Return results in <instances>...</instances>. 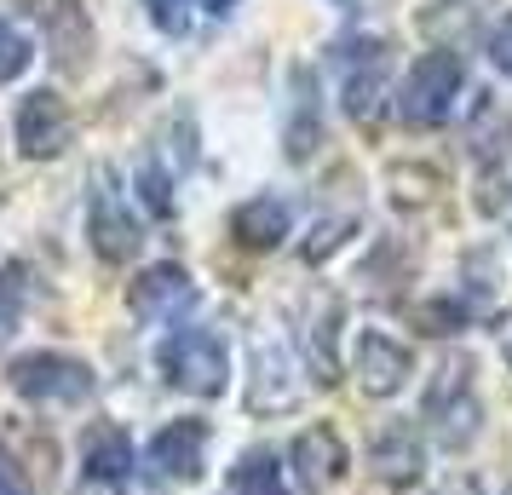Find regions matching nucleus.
Wrapping results in <instances>:
<instances>
[{
    "label": "nucleus",
    "mask_w": 512,
    "mask_h": 495,
    "mask_svg": "<svg viewBox=\"0 0 512 495\" xmlns=\"http://www.w3.org/2000/svg\"><path fill=\"white\" fill-rule=\"evenodd\" d=\"M461 93H466V58L449 47H432V52H420L415 64H409V75H403L397 116L409 121V127H420V133H432V127H443V121L455 116Z\"/></svg>",
    "instance_id": "1"
},
{
    "label": "nucleus",
    "mask_w": 512,
    "mask_h": 495,
    "mask_svg": "<svg viewBox=\"0 0 512 495\" xmlns=\"http://www.w3.org/2000/svg\"><path fill=\"white\" fill-rule=\"evenodd\" d=\"M334 64H340V104H346V116L357 127H380V116H386V75H392L386 35L334 41Z\"/></svg>",
    "instance_id": "2"
},
{
    "label": "nucleus",
    "mask_w": 512,
    "mask_h": 495,
    "mask_svg": "<svg viewBox=\"0 0 512 495\" xmlns=\"http://www.w3.org/2000/svg\"><path fill=\"white\" fill-rule=\"evenodd\" d=\"M12 392L35 409H75V403H87L98 392V375L87 357L75 352H24L12 363Z\"/></svg>",
    "instance_id": "3"
},
{
    "label": "nucleus",
    "mask_w": 512,
    "mask_h": 495,
    "mask_svg": "<svg viewBox=\"0 0 512 495\" xmlns=\"http://www.w3.org/2000/svg\"><path fill=\"white\" fill-rule=\"evenodd\" d=\"M156 369L167 386H179L190 398H219L231 386V352L213 329H173L156 352Z\"/></svg>",
    "instance_id": "4"
},
{
    "label": "nucleus",
    "mask_w": 512,
    "mask_h": 495,
    "mask_svg": "<svg viewBox=\"0 0 512 495\" xmlns=\"http://www.w3.org/2000/svg\"><path fill=\"white\" fill-rule=\"evenodd\" d=\"M87 242L104 265H127L139 254V213L121 190L116 167H93V185H87Z\"/></svg>",
    "instance_id": "5"
},
{
    "label": "nucleus",
    "mask_w": 512,
    "mask_h": 495,
    "mask_svg": "<svg viewBox=\"0 0 512 495\" xmlns=\"http://www.w3.org/2000/svg\"><path fill=\"white\" fill-rule=\"evenodd\" d=\"M472 357H443L438 375H432V386H426V421H432V432H438L449 449H461L478 438V386H472Z\"/></svg>",
    "instance_id": "6"
},
{
    "label": "nucleus",
    "mask_w": 512,
    "mask_h": 495,
    "mask_svg": "<svg viewBox=\"0 0 512 495\" xmlns=\"http://www.w3.org/2000/svg\"><path fill=\"white\" fill-rule=\"evenodd\" d=\"M12 133H18V156H24V162H58V156L70 150V139H75L70 104L52 93V87H35V93L18 104Z\"/></svg>",
    "instance_id": "7"
},
{
    "label": "nucleus",
    "mask_w": 512,
    "mask_h": 495,
    "mask_svg": "<svg viewBox=\"0 0 512 495\" xmlns=\"http://www.w3.org/2000/svg\"><path fill=\"white\" fill-rule=\"evenodd\" d=\"M127 478H133V438H127L116 421L87 426L75 495H127Z\"/></svg>",
    "instance_id": "8"
},
{
    "label": "nucleus",
    "mask_w": 512,
    "mask_h": 495,
    "mask_svg": "<svg viewBox=\"0 0 512 495\" xmlns=\"http://www.w3.org/2000/svg\"><path fill=\"white\" fill-rule=\"evenodd\" d=\"M127 306H133L139 323H173V317H185L196 306V283H190L185 265H173V260L144 265L133 277V288H127Z\"/></svg>",
    "instance_id": "9"
},
{
    "label": "nucleus",
    "mask_w": 512,
    "mask_h": 495,
    "mask_svg": "<svg viewBox=\"0 0 512 495\" xmlns=\"http://www.w3.org/2000/svg\"><path fill=\"white\" fill-rule=\"evenodd\" d=\"M144 461L162 484H196L202 467H208V421H167L150 438Z\"/></svg>",
    "instance_id": "10"
},
{
    "label": "nucleus",
    "mask_w": 512,
    "mask_h": 495,
    "mask_svg": "<svg viewBox=\"0 0 512 495\" xmlns=\"http://www.w3.org/2000/svg\"><path fill=\"white\" fill-rule=\"evenodd\" d=\"M415 375V357L403 340L380 329H363L357 334V386H363V398H397L403 386Z\"/></svg>",
    "instance_id": "11"
},
{
    "label": "nucleus",
    "mask_w": 512,
    "mask_h": 495,
    "mask_svg": "<svg viewBox=\"0 0 512 495\" xmlns=\"http://www.w3.org/2000/svg\"><path fill=\"white\" fill-rule=\"evenodd\" d=\"M369 472L386 484V490H409L420 484V472H426V444H420V432L409 421H386L374 432L369 444Z\"/></svg>",
    "instance_id": "12"
},
{
    "label": "nucleus",
    "mask_w": 512,
    "mask_h": 495,
    "mask_svg": "<svg viewBox=\"0 0 512 495\" xmlns=\"http://www.w3.org/2000/svg\"><path fill=\"white\" fill-rule=\"evenodd\" d=\"M288 461H294L300 490L323 495L346 478V438H340L334 426H305L300 438H294V455H288Z\"/></svg>",
    "instance_id": "13"
},
{
    "label": "nucleus",
    "mask_w": 512,
    "mask_h": 495,
    "mask_svg": "<svg viewBox=\"0 0 512 495\" xmlns=\"http://www.w3.org/2000/svg\"><path fill=\"white\" fill-rule=\"evenodd\" d=\"M294 403H300V380H294V363L282 352V340H259L248 409H254V415H282V409H294Z\"/></svg>",
    "instance_id": "14"
},
{
    "label": "nucleus",
    "mask_w": 512,
    "mask_h": 495,
    "mask_svg": "<svg viewBox=\"0 0 512 495\" xmlns=\"http://www.w3.org/2000/svg\"><path fill=\"white\" fill-rule=\"evenodd\" d=\"M288 87H294V98H288L282 150H288V162H311V156H317V144H323V104H317V75L305 70V64H294Z\"/></svg>",
    "instance_id": "15"
},
{
    "label": "nucleus",
    "mask_w": 512,
    "mask_h": 495,
    "mask_svg": "<svg viewBox=\"0 0 512 495\" xmlns=\"http://www.w3.org/2000/svg\"><path fill=\"white\" fill-rule=\"evenodd\" d=\"M47 52L64 75H81L93 58V18H87V0H52L47 12Z\"/></svg>",
    "instance_id": "16"
},
{
    "label": "nucleus",
    "mask_w": 512,
    "mask_h": 495,
    "mask_svg": "<svg viewBox=\"0 0 512 495\" xmlns=\"http://www.w3.org/2000/svg\"><path fill=\"white\" fill-rule=\"evenodd\" d=\"M288 231H294V208H288L282 196H248V202L231 213V236L248 248V254H271V248H282Z\"/></svg>",
    "instance_id": "17"
},
{
    "label": "nucleus",
    "mask_w": 512,
    "mask_h": 495,
    "mask_svg": "<svg viewBox=\"0 0 512 495\" xmlns=\"http://www.w3.org/2000/svg\"><path fill=\"white\" fill-rule=\"evenodd\" d=\"M507 144H512V110L495 93H478L472 98V116H466V150H472V162L484 167V173H495V167L507 162Z\"/></svg>",
    "instance_id": "18"
},
{
    "label": "nucleus",
    "mask_w": 512,
    "mask_h": 495,
    "mask_svg": "<svg viewBox=\"0 0 512 495\" xmlns=\"http://www.w3.org/2000/svg\"><path fill=\"white\" fill-rule=\"evenodd\" d=\"M305 363L323 386L340 380V300L334 294H317L305 311Z\"/></svg>",
    "instance_id": "19"
},
{
    "label": "nucleus",
    "mask_w": 512,
    "mask_h": 495,
    "mask_svg": "<svg viewBox=\"0 0 512 495\" xmlns=\"http://www.w3.org/2000/svg\"><path fill=\"white\" fill-rule=\"evenodd\" d=\"M231 495H288L282 490V467L271 449H248L231 467Z\"/></svg>",
    "instance_id": "20"
},
{
    "label": "nucleus",
    "mask_w": 512,
    "mask_h": 495,
    "mask_svg": "<svg viewBox=\"0 0 512 495\" xmlns=\"http://www.w3.org/2000/svg\"><path fill=\"white\" fill-rule=\"evenodd\" d=\"M133 190H139V202H144L150 219H173V208H179V202H173V173H167L156 156H144V162L133 167Z\"/></svg>",
    "instance_id": "21"
},
{
    "label": "nucleus",
    "mask_w": 512,
    "mask_h": 495,
    "mask_svg": "<svg viewBox=\"0 0 512 495\" xmlns=\"http://www.w3.org/2000/svg\"><path fill=\"white\" fill-rule=\"evenodd\" d=\"M351 231H357V219H351V213H334V219H317V225H311V236L300 242V260H305V265H323L328 254H340V242H346Z\"/></svg>",
    "instance_id": "22"
},
{
    "label": "nucleus",
    "mask_w": 512,
    "mask_h": 495,
    "mask_svg": "<svg viewBox=\"0 0 512 495\" xmlns=\"http://www.w3.org/2000/svg\"><path fill=\"white\" fill-rule=\"evenodd\" d=\"M29 58H35V47H29V35L6 12H0V87H12L18 75L29 70Z\"/></svg>",
    "instance_id": "23"
},
{
    "label": "nucleus",
    "mask_w": 512,
    "mask_h": 495,
    "mask_svg": "<svg viewBox=\"0 0 512 495\" xmlns=\"http://www.w3.org/2000/svg\"><path fill=\"white\" fill-rule=\"evenodd\" d=\"M196 6L202 0H144V12H150V24L162 29V35H190V24H196Z\"/></svg>",
    "instance_id": "24"
},
{
    "label": "nucleus",
    "mask_w": 512,
    "mask_h": 495,
    "mask_svg": "<svg viewBox=\"0 0 512 495\" xmlns=\"http://www.w3.org/2000/svg\"><path fill=\"white\" fill-rule=\"evenodd\" d=\"M415 323L420 334H455L466 329V306L461 300H426V306H415Z\"/></svg>",
    "instance_id": "25"
},
{
    "label": "nucleus",
    "mask_w": 512,
    "mask_h": 495,
    "mask_svg": "<svg viewBox=\"0 0 512 495\" xmlns=\"http://www.w3.org/2000/svg\"><path fill=\"white\" fill-rule=\"evenodd\" d=\"M392 196L397 202H403V208H409V202H426V196H432V190H438V173H432V167H409V162H397L392 167Z\"/></svg>",
    "instance_id": "26"
},
{
    "label": "nucleus",
    "mask_w": 512,
    "mask_h": 495,
    "mask_svg": "<svg viewBox=\"0 0 512 495\" xmlns=\"http://www.w3.org/2000/svg\"><path fill=\"white\" fill-rule=\"evenodd\" d=\"M18 317H24V283H18V265H6L0 271V346L12 340Z\"/></svg>",
    "instance_id": "27"
},
{
    "label": "nucleus",
    "mask_w": 512,
    "mask_h": 495,
    "mask_svg": "<svg viewBox=\"0 0 512 495\" xmlns=\"http://www.w3.org/2000/svg\"><path fill=\"white\" fill-rule=\"evenodd\" d=\"M489 64H495L501 75H512V12L489 29Z\"/></svg>",
    "instance_id": "28"
},
{
    "label": "nucleus",
    "mask_w": 512,
    "mask_h": 495,
    "mask_svg": "<svg viewBox=\"0 0 512 495\" xmlns=\"http://www.w3.org/2000/svg\"><path fill=\"white\" fill-rule=\"evenodd\" d=\"M0 495H29L24 472L12 467V455H6V449H0Z\"/></svg>",
    "instance_id": "29"
},
{
    "label": "nucleus",
    "mask_w": 512,
    "mask_h": 495,
    "mask_svg": "<svg viewBox=\"0 0 512 495\" xmlns=\"http://www.w3.org/2000/svg\"><path fill=\"white\" fill-rule=\"evenodd\" d=\"M495 340H501V357H507V369H512V311H501V323H495Z\"/></svg>",
    "instance_id": "30"
},
{
    "label": "nucleus",
    "mask_w": 512,
    "mask_h": 495,
    "mask_svg": "<svg viewBox=\"0 0 512 495\" xmlns=\"http://www.w3.org/2000/svg\"><path fill=\"white\" fill-rule=\"evenodd\" d=\"M202 6H208V18H231L242 0H202Z\"/></svg>",
    "instance_id": "31"
},
{
    "label": "nucleus",
    "mask_w": 512,
    "mask_h": 495,
    "mask_svg": "<svg viewBox=\"0 0 512 495\" xmlns=\"http://www.w3.org/2000/svg\"><path fill=\"white\" fill-rule=\"evenodd\" d=\"M449 495H478V484H461V490H449Z\"/></svg>",
    "instance_id": "32"
},
{
    "label": "nucleus",
    "mask_w": 512,
    "mask_h": 495,
    "mask_svg": "<svg viewBox=\"0 0 512 495\" xmlns=\"http://www.w3.org/2000/svg\"><path fill=\"white\" fill-rule=\"evenodd\" d=\"M334 6H351V0H334Z\"/></svg>",
    "instance_id": "33"
},
{
    "label": "nucleus",
    "mask_w": 512,
    "mask_h": 495,
    "mask_svg": "<svg viewBox=\"0 0 512 495\" xmlns=\"http://www.w3.org/2000/svg\"><path fill=\"white\" fill-rule=\"evenodd\" d=\"M501 495H512V484H507V490H501Z\"/></svg>",
    "instance_id": "34"
}]
</instances>
